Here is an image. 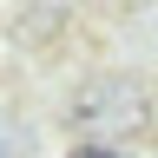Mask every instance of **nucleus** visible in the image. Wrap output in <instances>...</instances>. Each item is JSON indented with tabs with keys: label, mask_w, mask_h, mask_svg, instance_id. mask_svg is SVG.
Listing matches in <instances>:
<instances>
[{
	"label": "nucleus",
	"mask_w": 158,
	"mask_h": 158,
	"mask_svg": "<svg viewBox=\"0 0 158 158\" xmlns=\"http://www.w3.org/2000/svg\"><path fill=\"white\" fill-rule=\"evenodd\" d=\"M158 118V99L145 79H132V73H92L86 86L73 92V125H92V132H138V125H152Z\"/></svg>",
	"instance_id": "obj_1"
},
{
	"label": "nucleus",
	"mask_w": 158,
	"mask_h": 158,
	"mask_svg": "<svg viewBox=\"0 0 158 158\" xmlns=\"http://www.w3.org/2000/svg\"><path fill=\"white\" fill-rule=\"evenodd\" d=\"M66 158H125V152H118V145H73Z\"/></svg>",
	"instance_id": "obj_2"
}]
</instances>
